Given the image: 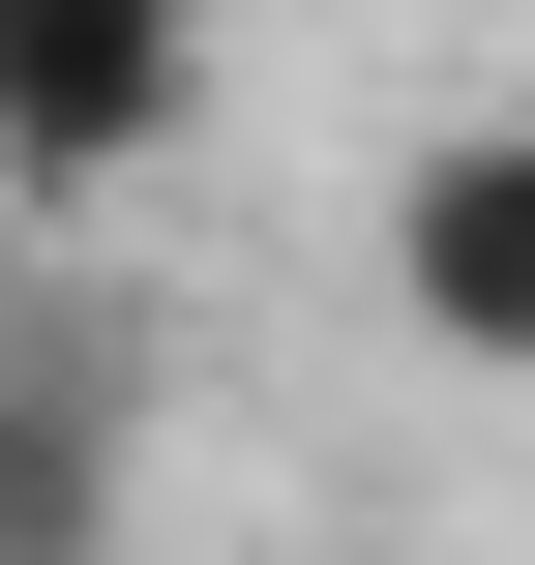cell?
<instances>
[{"instance_id": "2", "label": "cell", "mask_w": 535, "mask_h": 565, "mask_svg": "<svg viewBox=\"0 0 535 565\" xmlns=\"http://www.w3.org/2000/svg\"><path fill=\"white\" fill-rule=\"evenodd\" d=\"M387 298H417V358H535V119H417L387 149Z\"/></svg>"}, {"instance_id": "3", "label": "cell", "mask_w": 535, "mask_h": 565, "mask_svg": "<svg viewBox=\"0 0 535 565\" xmlns=\"http://www.w3.org/2000/svg\"><path fill=\"white\" fill-rule=\"evenodd\" d=\"M149 536V417L89 328H0V565H119Z\"/></svg>"}, {"instance_id": "1", "label": "cell", "mask_w": 535, "mask_h": 565, "mask_svg": "<svg viewBox=\"0 0 535 565\" xmlns=\"http://www.w3.org/2000/svg\"><path fill=\"white\" fill-rule=\"evenodd\" d=\"M179 119H208V0H0V179L30 209L149 179Z\"/></svg>"}]
</instances>
